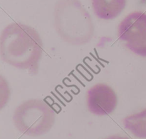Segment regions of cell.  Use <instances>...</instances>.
Returning <instances> with one entry per match:
<instances>
[{"label": "cell", "instance_id": "6da1fadb", "mask_svg": "<svg viewBox=\"0 0 146 139\" xmlns=\"http://www.w3.org/2000/svg\"><path fill=\"white\" fill-rule=\"evenodd\" d=\"M42 53V40L32 27L14 22L1 31L0 57L7 64L36 74Z\"/></svg>", "mask_w": 146, "mask_h": 139}, {"label": "cell", "instance_id": "7a4b0ae2", "mask_svg": "<svg viewBox=\"0 0 146 139\" xmlns=\"http://www.w3.org/2000/svg\"><path fill=\"white\" fill-rule=\"evenodd\" d=\"M54 25L59 37L72 45H84L94 37L91 17L78 0L58 1L54 9Z\"/></svg>", "mask_w": 146, "mask_h": 139}, {"label": "cell", "instance_id": "3957f363", "mask_svg": "<svg viewBox=\"0 0 146 139\" xmlns=\"http://www.w3.org/2000/svg\"><path fill=\"white\" fill-rule=\"evenodd\" d=\"M56 111L47 101L38 98L27 100L16 108L13 122L21 134L29 136H40L52 128Z\"/></svg>", "mask_w": 146, "mask_h": 139}, {"label": "cell", "instance_id": "277c9868", "mask_svg": "<svg viewBox=\"0 0 146 139\" xmlns=\"http://www.w3.org/2000/svg\"><path fill=\"white\" fill-rule=\"evenodd\" d=\"M118 35L125 47L134 54L146 57V14L134 11L123 19Z\"/></svg>", "mask_w": 146, "mask_h": 139}, {"label": "cell", "instance_id": "5b68a950", "mask_svg": "<svg viewBox=\"0 0 146 139\" xmlns=\"http://www.w3.org/2000/svg\"><path fill=\"white\" fill-rule=\"evenodd\" d=\"M87 108L96 116H106L115 111L118 97L115 91L106 84H97L87 91Z\"/></svg>", "mask_w": 146, "mask_h": 139}, {"label": "cell", "instance_id": "8992f818", "mask_svg": "<svg viewBox=\"0 0 146 139\" xmlns=\"http://www.w3.org/2000/svg\"><path fill=\"white\" fill-rule=\"evenodd\" d=\"M126 0H92L94 14L104 20L116 18L125 9Z\"/></svg>", "mask_w": 146, "mask_h": 139}, {"label": "cell", "instance_id": "52a82bcc", "mask_svg": "<svg viewBox=\"0 0 146 139\" xmlns=\"http://www.w3.org/2000/svg\"><path fill=\"white\" fill-rule=\"evenodd\" d=\"M125 129L135 137L146 138V108L140 112L128 116L123 121Z\"/></svg>", "mask_w": 146, "mask_h": 139}, {"label": "cell", "instance_id": "ba28073f", "mask_svg": "<svg viewBox=\"0 0 146 139\" xmlns=\"http://www.w3.org/2000/svg\"><path fill=\"white\" fill-rule=\"evenodd\" d=\"M11 96L9 86L4 76L0 74V111L5 107Z\"/></svg>", "mask_w": 146, "mask_h": 139}, {"label": "cell", "instance_id": "9c48e42d", "mask_svg": "<svg viewBox=\"0 0 146 139\" xmlns=\"http://www.w3.org/2000/svg\"><path fill=\"white\" fill-rule=\"evenodd\" d=\"M104 139H131L126 136H118V135H114V136H111L108 137V138H106Z\"/></svg>", "mask_w": 146, "mask_h": 139}]
</instances>
